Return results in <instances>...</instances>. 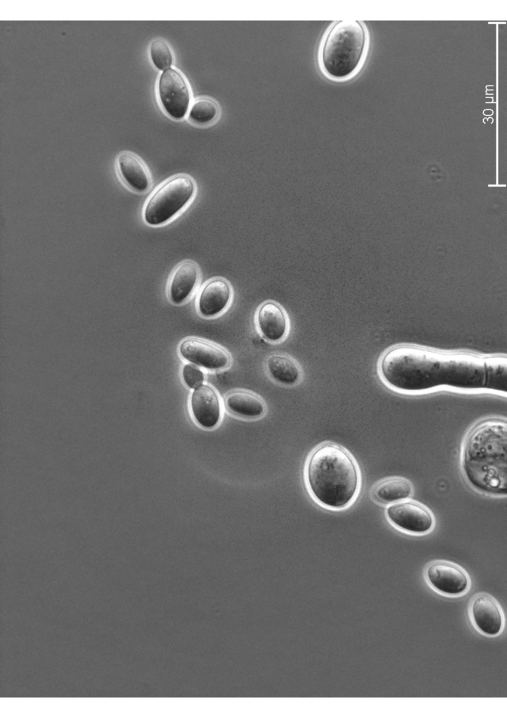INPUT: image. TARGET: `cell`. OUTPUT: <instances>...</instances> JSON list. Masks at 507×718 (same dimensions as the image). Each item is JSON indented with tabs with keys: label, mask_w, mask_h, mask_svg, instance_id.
<instances>
[{
	"label": "cell",
	"mask_w": 507,
	"mask_h": 718,
	"mask_svg": "<svg viewBox=\"0 0 507 718\" xmlns=\"http://www.w3.org/2000/svg\"><path fill=\"white\" fill-rule=\"evenodd\" d=\"M180 355L194 365L217 370L228 367L230 354L222 347L198 338H188L179 346Z\"/></svg>",
	"instance_id": "10"
},
{
	"label": "cell",
	"mask_w": 507,
	"mask_h": 718,
	"mask_svg": "<svg viewBox=\"0 0 507 718\" xmlns=\"http://www.w3.org/2000/svg\"><path fill=\"white\" fill-rule=\"evenodd\" d=\"M507 424L492 418L476 424L461 451V468L468 484L480 493L506 495Z\"/></svg>",
	"instance_id": "2"
},
{
	"label": "cell",
	"mask_w": 507,
	"mask_h": 718,
	"mask_svg": "<svg viewBox=\"0 0 507 718\" xmlns=\"http://www.w3.org/2000/svg\"><path fill=\"white\" fill-rule=\"evenodd\" d=\"M196 191L193 178L174 175L160 184L147 199L143 218L149 225L163 224L175 217L192 200Z\"/></svg>",
	"instance_id": "5"
},
{
	"label": "cell",
	"mask_w": 507,
	"mask_h": 718,
	"mask_svg": "<svg viewBox=\"0 0 507 718\" xmlns=\"http://www.w3.org/2000/svg\"><path fill=\"white\" fill-rule=\"evenodd\" d=\"M191 409L196 421L202 427L212 428L219 422L221 405L215 389L208 384L196 388L191 396Z\"/></svg>",
	"instance_id": "12"
},
{
	"label": "cell",
	"mask_w": 507,
	"mask_h": 718,
	"mask_svg": "<svg viewBox=\"0 0 507 718\" xmlns=\"http://www.w3.org/2000/svg\"><path fill=\"white\" fill-rule=\"evenodd\" d=\"M200 277L198 264L192 260L180 262L173 271L168 286V297L174 304L185 302L195 289Z\"/></svg>",
	"instance_id": "14"
},
{
	"label": "cell",
	"mask_w": 507,
	"mask_h": 718,
	"mask_svg": "<svg viewBox=\"0 0 507 718\" xmlns=\"http://www.w3.org/2000/svg\"><path fill=\"white\" fill-rule=\"evenodd\" d=\"M367 35L358 20H345L334 23L326 34L319 54L325 73L334 79L353 74L364 55Z\"/></svg>",
	"instance_id": "4"
},
{
	"label": "cell",
	"mask_w": 507,
	"mask_h": 718,
	"mask_svg": "<svg viewBox=\"0 0 507 718\" xmlns=\"http://www.w3.org/2000/svg\"><path fill=\"white\" fill-rule=\"evenodd\" d=\"M160 102L165 112L173 118L181 119L187 114L190 93L182 74L170 68L160 76L158 85Z\"/></svg>",
	"instance_id": "8"
},
{
	"label": "cell",
	"mask_w": 507,
	"mask_h": 718,
	"mask_svg": "<svg viewBox=\"0 0 507 718\" xmlns=\"http://www.w3.org/2000/svg\"><path fill=\"white\" fill-rule=\"evenodd\" d=\"M413 492V486L408 480L392 477L378 482L372 487L371 494L377 502L389 505L409 499Z\"/></svg>",
	"instance_id": "18"
},
{
	"label": "cell",
	"mask_w": 507,
	"mask_h": 718,
	"mask_svg": "<svg viewBox=\"0 0 507 718\" xmlns=\"http://www.w3.org/2000/svg\"><path fill=\"white\" fill-rule=\"evenodd\" d=\"M182 376L186 385L193 389L203 384L204 381L203 372L193 363H188L184 365Z\"/></svg>",
	"instance_id": "21"
},
{
	"label": "cell",
	"mask_w": 507,
	"mask_h": 718,
	"mask_svg": "<svg viewBox=\"0 0 507 718\" xmlns=\"http://www.w3.org/2000/svg\"><path fill=\"white\" fill-rule=\"evenodd\" d=\"M468 615L473 627L488 637L499 635L504 626V615L497 601L487 593L476 594L471 600Z\"/></svg>",
	"instance_id": "9"
},
{
	"label": "cell",
	"mask_w": 507,
	"mask_h": 718,
	"mask_svg": "<svg viewBox=\"0 0 507 718\" xmlns=\"http://www.w3.org/2000/svg\"><path fill=\"white\" fill-rule=\"evenodd\" d=\"M227 409L234 414L249 419L264 416L266 411L264 400L256 393L246 390L230 391L224 398Z\"/></svg>",
	"instance_id": "17"
},
{
	"label": "cell",
	"mask_w": 507,
	"mask_h": 718,
	"mask_svg": "<svg viewBox=\"0 0 507 718\" xmlns=\"http://www.w3.org/2000/svg\"><path fill=\"white\" fill-rule=\"evenodd\" d=\"M232 295L229 282L222 278H214L202 287L197 301L199 313L204 317H212L224 311L229 304Z\"/></svg>",
	"instance_id": "13"
},
{
	"label": "cell",
	"mask_w": 507,
	"mask_h": 718,
	"mask_svg": "<svg viewBox=\"0 0 507 718\" xmlns=\"http://www.w3.org/2000/svg\"><path fill=\"white\" fill-rule=\"evenodd\" d=\"M426 583L434 591L448 597H459L471 586L467 572L459 565L444 560H436L426 565L424 571Z\"/></svg>",
	"instance_id": "7"
},
{
	"label": "cell",
	"mask_w": 507,
	"mask_h": 718,
	"mask_svg": "<svg viewBox=\"0 0 507 718\" xmlns=\"http://www.w3.org/2000/svg\"><path fill=\"white\" fill-rule=\"evenodd\" d=\"M506 358L442 352L414 346L389 348L378 372L389 388L420 392L439 386L506 393Z\"/></svg>",
	"instance_id": "1"
},
{
	"label": "cell",
	"mask_w": 507,
	"mask_h": 718,
	"mask_svg": "<svg viewBox=\"0 0 507 718\" xmlns=\"http://www.w3.org/2000/svg\"><path fill=\"white\" fill-rule=\"evenodd\" d=\"M219 114L216 102L209 98H200L191 105L189 118L195 123L208 124L213 121Z\"/></svg>",
	"instance_id": "19"
},
{
	"label": "cell",
	"mask_w": 507,
	"mask_h": 718,
	"mask_svg": "<svg viewBox=\"0 0 507 718\" xmlns=\"http://www.w3.org/2000/svg\"><path fill=\"white\" fill-rule=\"evenodd\" d=\"M304 482L316 503L339 510L348 508L357 498L361 477L357 462L346 449L324 442L311 451L306 461Z\"/></svg>",
	"instance_id": "3"
},
{
	"label": "cell",
	"mask_w": 507,
	"mask_h": 718,
	"mask_svg": "<svg viewBox=\"0 0 507 718\" xmlns=\"http://www.w3.org/2000/svg\"><path fill=\"white\" fill-rule=\"evenodd\" d=\"M119 172L126 184L137 192L147 191L151 185V176L143 161L135 154L123 152L118 156Z\"/></svg>",
	"instance_id": "16"
},
{
	"label": "cell",
	"mask_w": 507,
	"mask_h": 718,
	"mask_svg": "<svg viewBox=\"0 0 507 718\" xmlns=\"http://www.w3.org/2000/svg\"><path fill=\"white\" fill-rule=\"evenodd\" d=\"M385 515L393 527L410 534H426L435 525L434 516L431 510L423 504L410 499L388 505Z\"/></svg>",
	"instance_id": "6"
},
{
	"label": "cell",
	"mask_w": 507,
	"mask_h": 718,
	"mask_svg": "<svg viewBox=\"0 0 507 718\" xmlns=\"http://www.w3.org/2000/svg\"><path fill=\"white\" fill-rule=\"evenodd\" d=\"M265 370L271 380L285 387L297 386L303 378V370L299 363L285 353L269 355L265 360Z\"/></svg>",
	"instance_id": "15"
},
{
	"label": "cell",
	"mask_w": 507,
	"mask_h": 718,
	"mask_svg": "<svg viewBox=\"0 0 507 718\" xmlns=\"http://www.w3.org/2000/svg\"><path fill=\"white\" fill-rule=\"evenodd\" d=\"M150 56L155 67L163 72L170 69L173 61L168 44L162 39H156L151 43Z\"/></svg>",
	"instance_id": "20"
},
{
	"label": "cell",
	"mask_w": 507,
	"mask_h": 718,
	"mask_svg": "<svg viewBox=\"0 0 507 718\" xmlns=\"http://www.w3.org/2000/svg\"><path fill=\"white\" fill-rule=\"evenodd\" d=\"M256 327L259 334L273 344L285 340L290 332V318L284 308L274 301H266L257 309Z\"/></svg>",
	"instance_id": "11"
}]
</instances>
